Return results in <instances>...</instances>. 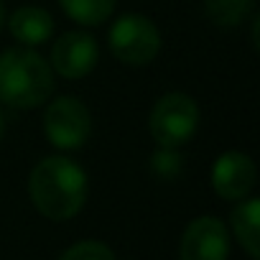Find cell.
<instances>
[{
	"label": "cell",
	"mask_w": 260,
	"mask_h": 260,
	"mask_svg": "<svg viewBox=\"0 0 260 260\" xmlns=\"http://www.w3.org/2000/svg\"><path fill=\"white\" fill-rule=\"evenodd\" d=\"M100 59L97 41L84 31H69L51 46V69L64 79H79L94 69Z\"/></svg>",
	"instance_id": "52a82bcc"
},
{
	"label": "cell",
	"mask_w": 260,
	"mask_h": 260,
	"mask_svg": "<svg viewBox=\"0 0 260 260\" xmlns=\"http://www.w3.org/2000/svg\"><path fill=\"white\" fill-rule=\"evenodd\" d=\"M44 130L51 146L61 151L82 148L92 136V115L77 97H56L44 115Z\"/></svg>",
	"instance_id": "5b68a950"
},
{
	"label": "cell",
	"mask_w": 260,
	"mask_h": 260,
	"mask_svg": "<svg viewBox=\"0 0 260 260\" xmlns=\"http://www.w3.org/2000/svg\"><path fill=\"white\" fill-rule=\"evenodd\" d=\"M257 217H260V202L245 199L232 209V232L245 247V252L257 260L260 257V232H257Z\"/></svg>",
	"instance_id": "30bf717a"
},
{
	"label": "cell",
	"mask_w": 260,
	"mask_h": 260,
	"mask_svg": "<svg viewBox=\"0 0 260 260\" xmlns=\"http://www.w3.org/2000/svg\"><path fill=\"white\" fill-rule=\"evenodd\" d=\"M230 235L217 217H197L181 235V260H227Z\"/></svg>",
	"instance_id": "8992f818"
},
{
	"label": "cell",
	"mask_w": 260,
	"mask_h": 260,
	"mask_svg": "<svg viewBox=\"0 0 260 260\" xmlns=\"http://www.w3.org/2000/svg\"><path fill=\"white\" fill-rule=\"evenodd\" d=\"M151 136L164 148H179L189 143L199 127V107L184 92L164 94L151 110Z\"/></svg>",
	"instance_id": "3957f363"
},
{
	"label": "cell",
	"mask_w": 260,
	"mask_h": 260,
	"mask_svg": "<svg viewBox=\"0 0 260 260\" xmlns=\"http://www.w3.org/2000/svg\"><path fill=\"white\" fill-rule=\"evenodd\" d=\"M87 191L89 184L84 169L64 156H49L39 161L28 176L34 207L54 222L77 217L87 202Z\"/></svg>",
	"instance_id": "6da1fadb"
},
{
	"label": "cell",
	"mask_w": 260,
	"mask_h": 260,
	"mask_svg": "<svg viewBox=\"0 0 260 260\" xmlns=\"http://www.w3.org/2000/svg\"><path fill=\"white\" fill-rule=\"evenodd\" d=\"M61 260H115V252L100 240H82L64 250Z\"/></svg>",
	"instance_id": "5bb4252c"
},
{
	"label": "cell",
	"mask_w": 260,
	"mask_h": 260,
	"mask_svg": "<svg viewBox=\"0 0 260 260\" xmlns=\"http://www.w3.org/2000/svg\"><path fill=\"white\" fill-rule=\"evenodd\" d=\"M255 161L247 153L227 151L212 166V186L222 199H245L255 186Z\"/></svg>",
	"instance_id": "ba28073f"
},
{
	"label": "cell",
	"mask_w": 260,
	"mask_h": 260,
	"mask_svg": "<svg viewBox=\"0 0 260 260\" xmlns=\"http://www.w3.org/2000/svg\"><path fill=\"white\" fill-rule=\"evenodd\" d=\"M202 3L212 23L222 28H232V26H240L250 16L255 0H202Z\"/></svg>",
	"instance_id": "7c38bea8"
},
{
	"label": "cell",
	"mask_w": 260,
	"mask_h": 260,
	"mask_svg": "<svg viewBox=\"0 0 260 260\" xmlns=\"http://www.w3.org/2000/svg\"><path fill=\"white\" fill-rule=\"evenodd\" d=\"M3 130H6V115H3V110H0V136H3Z\"/></svg>",
	"instance_id": "9a60e30c"
},
{
	"label": "cell",
	"mask_w": 260,
	"mask_h": 260,
	"mask_svg": "<svg viewBox=\"0 0 260 260\" xmlns=\"http://www.w3.org/2000/svg\"><path fill=\"white\" fill-rule=\"evenodd\" d=\"M6 23V8H3V3H0V26Z\"/></svg>",
	"instance_id": "2e32d148"
},
{
	"label": "cell",
	"mask_w": 260,
	"mask_h": 260,
	"mask_svg": "<svg viewBox=\"0 0 260 260\" xmlns=\"http://www.w3.org/2000/svg\"><path fill=\"white\" fill-rule=\"evenodd\" d=\"M110 49L122 64L146 67L161 51V31L141 13H125L110 28Z\"/></svg>",
	"instance_id": "277c9868"
},
{
	"label": "cell",
	"mask_w": 260,
	"mask_h": 260,
	"mask_svg": "<svg viewBox=\"0 0 260 260\" xmlns=\"http://www.w3.org/2000/svg\"><path fill=\"white\" fill-rule=\"evenodd\" d=\"M59 3L64 13L82 26H100L115 11V0H59Z\"/></svg>",
	"instance_id": "8fae6325"
},
{
	"label": "cell",
	"mask_w": 260,
	"mask_h": 260,
	"mask_svg": "<svg viewBox=\"0 0 260 260\" xmlns=\"http://www.w3.org/2000/svg\"><path fill=\"white\" fill-rule=\"evenodd\" d=\"M181 166H184V158H181L179 148H164L161 146V151H156L151 156V171L158 179H166V181L176 179L181 174Z\"/></svg>",
	"instance_id": "4fadbf2b"
},
{
	"label": "cell",
	"mask_w": 260,
	"mask_h": 260,
	"mask_svg": "<svg viewBox=\"0 0 260 260\" xmlns=\"http://www.w3.org/2000/svg\"><path fill=\"white\" fill-rule=\"evenodd\" d=\"M54 92V69L31 49L0 54V102L18 110L44 105Z\"/></svg>",
	"instance_id": "7a4b0ae2"
},
{
	"label": "cell",
	"mask_w": 260,
	"mask_h": 260,
	"mask_svg": "<svg viewBox=\"0 0 260 260\" xmlns=\"http://www.w3.org/2000/svg\"><path fill=\"white\" fill-rule=\"evenodd\" d=\"M8 28L23 46H41L54 34V18L44 8L23 6L8 18Z\"/></svg>",
	"instance_id": "9c48e42d"
}]
</instances>
